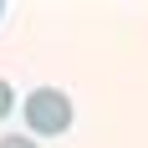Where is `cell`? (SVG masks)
I'll return each instance as SVG.
<instances>
[{"label":"cell","mask_w":148,"mask_h":148,"mask_svg":"<svg viewBox=\"0 0 148 148\" xmlns=\"http://www.w3.org/2000/svg\"><path fill=\"white\" fill-rule=\"evenodd\" d=\"M21 112H26V128L36 138H56V133L72 128V97L61 87H36L26 102H21Z\"/></svg>","instance_id":"6da1fadb"},{"label":"cell","mask_w":148,"mask_h":148,"mask_svg":"<svg viewBox=\"0 0 148 148\" xmlns=\"http://www.w3.org/2000/svg\"><path fill=\"white\" fill-rule=\"evenodd\" d=\"M15 107V92H10V82H5V77H0V118H5V112H10Z\"/></svg>","instance_id":"7a4b0ae2"},{"label":"cell","mask_w":148,"mask_h":148,"mask_svg":"<svg viewBox=\"0 0 148 148\" xmlns=\"http://www.w3.org/2000/svg\"><path fill=\"white\" fill-rule=\"evenodd\" d=\"M0 148H36V143H31V138H21V133H5V138H0Z\"/></svg>","instance_id":"3957f363"}]
</instances>
